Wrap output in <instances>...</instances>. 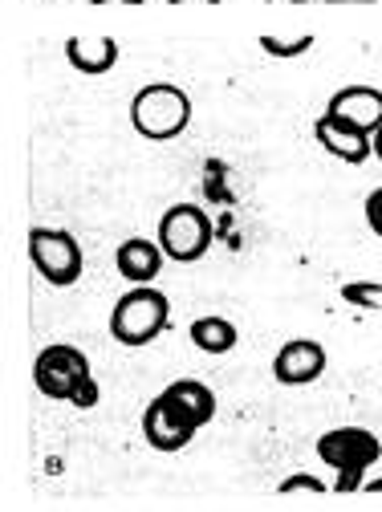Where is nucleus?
Listing matches in <instances>:
<instances>
[{
  "instance_id": "obj_17",
  "label": "nucleus",
  "mask_w": 382,
  "mask_h": 512,
  "mask_svg": "<svg viewBox=\"0 0 382 512\" xmlns=\"http://www.w3.org/2000/svg\"><path fill=\"white\" fill-rule=\"evenodd\" d=\"M277 492H281V496H289V492H330V484L317 476V472H289V476L277 484Z\"/></svg>"
},
{
  "instance_id": "obj_23",
  "label": "nucleus",
  "mask_w": 382,
  "mask_h": 512,
  "mask_svg": "<svg viewBox=\"0 0 382 512\" xmlns=\"http://www.w3.org/2000/svg\"><path fill=\"white\" fill-rule=\"evenodd\" d=\"M374 159L382 163V126H378V131H374Z\"/></svg>"
},
{
  "instance_id": "obj_20",
  "label": "nucleus",
  "mask_w": 382,
  "mask_h": 512,
  "mask_svg": "<svg viewBox=\"0 0 382 512\" xmlns=\"http://www.w3.org/2000/svg\"><path fill=\"white\" fill-rule=\"evenodd\" d=\"M362 492H382V476H366V484H362Z\"/></svg>"
},
{
  "instance_id": "obj_1",
  "label": "nucleus",
  "mask_w": 382,
  "mask_h": 512,
  "mask_svg": "<svg viewBox=\"0 0 382 512\" xmlns=\"http://www.w3.org/2000/svg\"><path fill=\"white\" fill-rule=\"evenodd\" d=\"M33 382H37V391L53 403H70L78 411L98 407V382H94L90 358L70 342H53L37 354Z\"/></svg>"
},
{
  "instance_id": "obj_21",
  "label": "nucleus",
  "mask_w": 382,
  "mask_h": 512,
  "mask_svg": "<svg viewBox=\"0 0 382 512\" xmlns=\"http://www.w3.org/2000/svg\"><path fill=\"white\" fill-rule=\"evenodd\" d=\"M322 5H378V0H322Z\"/></svg>"
},
{
  "instance_id": "obj_22",
  "label": "nucleus",
  "mask_w": 382,
  "mask_h": 512,
  "mask_svg": "<svg viewBox=\"0 0 382 512\" xmlns=\"http://www.w3.org/2000/svg\"><path fill=\"white\" fill-rule=\"evenodd\" d=\"M167 5H220V0H167Z\"/></svg>"
},
{
  "instance_id": "obj_13",
  "label": "nucleus",
  "mask_w": 382,
  "mask_h": 512,
  "mask_svg": "<svg viewBox=\"0 0 382 512\" xmlns=\"http://www.w3.org/2000/svg\"><path fill=\"white\" fill-rule=\"evenodd\" d=\"M163 399H167L183 419L196 423V427H208L212 415H216V395H212V387H204L200 378H175L171 387H163Z\"/></svg>"
},
{
  "instance_id": "obj_10",
  "label": "nucleus",
  "mask_w": 382,
  "mask_h": 512,
  "mask_svg": "<svg viewBox=\"0 0 382 512\" xmlns=\"http://www.w3.org/2000/svg\"><path fill=\"white\" fill-rule=\"evenodd\" d=\"M167 265V252L159 248V240H147V236H131V240H122L118 252H114V269L122 281H131V285H151L159 281Z\"/></svg>"
},
{
  "instance_id": "obj_4",
  "label": "nucleus",
  "mask_w": 382,
  "mask_h": 512,
  "mask_svg": "<svg viewBox=\"0 0 382 512\" xmlns=\"http://www.w3.org/2000/svg\"><path fill=\"white\" fill-rule=\"evenodd\" d=\"M191 98L175 82H151L131 98V126L147 143H171L191 126Z\"/></svg>"
},
{
  "instance_id": "obj_11",
  "label": "nucleus",
  "mask_w": 382,
  "mask_h": 512,
  "mask_svg": "<svg viewBox=\"0 0 382 512\" xmlns=\"http://www.w3.org/2000/svg\"><path fill=\"white\" fill-rule=\"evenodd\" d=\"M326 114H334L342 122H354L366 135H374L382 126V90L378 86H342L326 102Z\"/></svg>"
},
{
  "instance_id": "obj_3",
  "label": "nucleus",
  "mask_w": 382,
  "mask_h": 512,
  "mask_svg": "<svg viewBox=\"0 0 382 512\" xmlns=\"http://www.w3.org/2000/svg\"><path fill=\"white\" fill-rule=\"evenodd\" d=\"M171 326V301L163 289H147V285H135L126 289L114 309H110V338L118 346H151L155 338H163Z\"/></svg>"
},
{
  "instance_id": "obj_15",
  "label": "nucleus",
  "mask_w": 382,
  "mask_h": 512,
  "mask_svg": "<svg viewBox=\"0 0 382 512\" xmlns=\"http://www.w3.org/2000/svg\"><path fill=\"white\" fill-rule=\"evenodd\" d=\"M261 53H269V57H277V61H293V57H301V53H309L313 49V33H301V37H273V33H261Z\"/></svg>"
},
{
  "instance_id": "obj_16",
  "label": "nucleus",
  "mask_w": 382,
  "mask_h": 512,
  "mask_svg": "<svg viewBox=\"0 0 382 512\" xmlns=\"http://www.w3.org/2000/svg\"><path fill=\"white\" fill-rule=\"evenodd\" d=\"M342 301L362 313H382V281H346Z\"/></svg>"
},
{
  "instance_id": "obj_14",
  "label": "nucleus",
  "mask_w": 382,
  "mask_h": 512,
  "mask_svg": "<svg viewBox=\"0 0 382 512\" xmlns=\"http://www.w3.org/2000/svg\"><path fill=\"white\" fill-rule=\"evenodd\" d=\"M187 342L200 354H228V350H236L240 330H236V322H228V317H220V313H204L187 326Z\"/></svg>"
},
{
  "instance_id": "obj_5",
  "label": "nucleus",
  "mask_w": 382,
  "mask_h": 512,
  "mask_svg": "<svg viewBox=\"0 0 382 512\" xmlns=\"http://www.w3.org/2000/svg\"><path fill=\"white\" fill-rule=\"evenodd\" d=\"M29 261L37 269V277L53 289H70L82 281V269H86V256H82V244L74 232L66 228H45V224H33L29 236Z\"/></svg>"
},
{
  "instance_id": "obj_2",
  "label": "nucleus",
  "mask_w": 382,
  "mask_h": 512,
  "mask_svg": "<svg viewBox=\"0 0 382 512\" xmlns=\"http://www.w3.org/2000/svg\"><path fill=\"white\" fill-rule=\"evenodd\" d=\"M317 460L334 468L330 492H362L370 468L382 460V439L370 427H330L317 435Z\"/></svg>"
},
{
  "instance_id": "obj_18",
  "label": "nucleus",
  "mask_w": 382,
  "mask_h": 512,
  "mask_svg": "<svg viewBox=\"0 0 382 512\" xmlns=\"http://www.w3.org/2000/svg\"><path fill=\"white\" fill-rule=\"evenodd\" d=\"M362 212H366V224H370V232H374V236H382V187H374V191H370V196H366V208H362Z\"/></svg>"
},
{
  "instance_id": "obj_19",
  "label": "nucleus",
  "mask_w": 382,
  "mask_h": 512,
  "mask_svg": "<svg viewBox=\"0 0 382 512\" xmlns=\"http://www.w3.org/2000/svg\"><path fill=\"white\" fill-rule=\"evenodd\" d=\"M94 9H102V5H143V0H90Z\"/></svg>"
},
{
  "instance_id": "obj_6",
  "label": "nucleus",
  "mask_w": 382,
  "mask_h": 512,
  "mask_svg": "<svg viewBox=\"0 0 382 512\" xmlns=\"http://www.w3.org/2000/svg\"><path fill=\"white\" fill-rule=\"evenodd\" d=\"M155 240L167 252V261L196 265V261H204V256H208V248L216 240V228H212V216L200 204H171L159 216Z\"/></svg>"
},
{
  "instance_id": "obj_7",
  "label": "nucleus",
  "mask_w": 382,
  "mask_h": 512,
  "mask_svg": "<svg viewBox=\"0 0 382 512\" xmlns=\"http://www.w3.org/2000/svg\"><path fill=\"white\" fill-rule=\"evenodd\" d=\"M313 139H317V147H322L326 155H334V159H342L350 167L374 159V135H366L362 126L342 122V118H334L326 110L317 114V122H313Z\"/></svg>"
},
{
  "instance_id": "obj_8",
  "label": "nucleus",
  "mask_w": 382,
  "mask_h": 512,
  "mask_svg": "<svg viewBox=\"0 0 382 512\" xmlns=\"http://www.w3.org/2000/svg\"><path fill=\"white\" fill-rule=\"evenodd\" d=\"M326 362H330V354L322 342L293 338L273 354V378L281 387H309V382H317L326 374Z\"/></svg>"
},
{
  "instance_id": "obj_12",
  "label": "nucleus",
  "mask_w": 382,
  "mask_h": 512,
  "mask_svg": "<svg viewBox=\"0 0 382 512\" xmlns=\"http://www.w3.org/2000/svg\"><path fill=\"white\" fill-rule=\"evenodd\" d=\"M118 41L110 37V33H98V37H70L66 41V61L78 70V74H86V78H106L114 66H118Z\"/></svg>"
},
{
  "instance_id": "obj_24",
  "label": "nucleus",
  "mask_w": 382,
  "mask_h": 512,
  "mask_svg": "<svg viewBox=\"0 0 382 512\" xmlns=\"http://www.w3.org/2000/svg\"><path fill=\"white\" fill-rule=\"evenodd\" d=\"M289 5H309V0H289Z\"/></svg>"
},
{
  "instance_id": "obj_9",
  "label": "nucleus",
  "mask_w": 382,
  "mask_h": 512,
  "mask_svg": "<svg viewBox=\"0 0 382 512\" xmlns=\"http://www.w3.org/2000/svg\"><path fill=\"white\" fill-rule=\"evenodd\" d=\"M196 423L191 419H183L167 399H163V391L143 407V439L155 447V452H183V447L196 439Z\"/></svg>"
}]
</instances>
